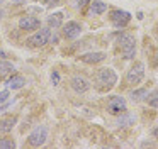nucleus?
<instances>
[{"label":"nucleus","instance_id":"1","mask_svg":"<svg viewBox=\"0 0 158 149\" xmlns=\"http://www.w3.org/2000/svg\"><path fill=\"white\" fill-rule=\"evenodd\" d=\"M117 83V74L112 68H102L95 74V87L102 91H107Z\"/></svg>","mask_w":158,"mask_h":149},{"label":"nucleus","instance_id":"2","mask_svg":"<svg viewBox=\"0 0 158 149\" xmlns=\"http://www.w3.org/2000/svg\"><path fill=\"white\" fill-rule=\"evenodd\" d=\"M117 42L121 46V51H123V56L126 59H133L134 54H136V44H134V37L127 32H123L119 37H117Z\"/></svg>","mask_w":158,"mask_h":149},{"label":"nucleus","instance_id":"3","mask_svg":"<svg viewBox=\"0 0 158 149\" xmlns=\"http://www.w3.org/2000/svg\"><path fill=\"white\" fill-rule=\"evenodd\" d=\"M143 78H144V64L141 63V61H138V63H134L133 66L127 70L126 81L129 85H139L141 81H143Z\"/></svg>","mask_w":158,"mask_h":149},{"label":"nucleus","instance_id":"4","mask_svg":"<svg viewBox=\"0 0 158 149\" xmlns=\"http://www.w3.org/2000/svg\"><path fill=\"white\" fill-rule=\"evenodd\" d=\"M49 39H51V27H48V29H39L36 34H32L31 37L27 39L29 46L32 47H41L44 46L46 42H49Z\"/></svg>","mask_w":158,"mask_h":149},{"label":"nucleus","instance_id":"5","mask_svg":"<svg viewBox=\"0 0 158 149\" xmlns=\"http://www.w3.org/2000/svg\"><path fill=\"white\" fill-rule=\"evenodd\" d=\"M46 137H48V129L44 127V125H39V127H36L34 131L29 134L27 141L31 146H34V147H39V146H43L46 142Z\"/></svg>","mask_w":158,"mask_h":149},{"label":"nucleus","instance_id":"6","mask_svg":"<svg viewBox=\"0 0 158 149\" xmlns=\"http://www.w3.org/2000/svg\"><path fill=\"white\" fill-rule=\"evenodd\" d=\"M107 110H109V114H112V115L123 114V112L127 110L126 100H124L123 97H119V95H116V97H110L109 102H107Z\"/></svg>","mask_w":158,"mask_h":149},{"label":"nucleus","instance_id":"7","mask_svg":"<svg viewBox=\"0 0 158 149\" xmlns=\"http://www.w3.org/2000/svg\"><path fill=\"white\" fill-rule=\"evenodd\" d=\"M131 20V14L126 12V10H112L110 12V22H112L114 27L117 29H123L129 24Z\"/></svg>","mask_w":158,"mask_h":149},{"label":"nucleus","instance_id":"8","mask_svg":"<svg viewBox=\"0 0 158 149\" xmlns=\"http://www.w3.org/2000/svg\"><path fill=\"white\" fill-rule=\"evenodd\" d=\"M80 32H82V26L78 22H75V20H70V22H66L63 26V36L66 39H77L80 36Z\"/></svg>","mask_w":158,"mask_h":149},{"label":"nucleus","instance_id":"9","mask_svg":"<svg viewBox=\"0 0 158 149\" xmlns=\"http://www.w3.org/2000/svg\"><path fill=\"white\" fill-rule=\"evenodd\" d=\"M80 59L87 64H95V63H100V61L106 59V53H100V51H95V53H85L80 56Z\"/></svg>","mask_w":158,"mask_h":149},{"label":"nucleus","instance_id":"10","mask_svg":"<svg viewBox=\"0 0 158 149\" xmlns=\"http://www.w3.org/2000/svg\"><path fill=\"white\" fill-rule=\"evenodd\" d=\"M72 88L77 91V93H85V91L90 88V83L83 76H73L72 78Z\"/></svg>","mask_w":158,"mask_h":149},{"label":"nucleus","instance_id":"11","mask_svg":"<svg viewBox=\"0 0 158 149\" xmlns=\"http://www.w3.org/2000/svg\"><path fill=\"white\" fill-rule=\"evenodd\" d=\"M19 27L22 30H36L39 29V19H36V17H22L19 20Z\"/></svg>","mask_w":158,"mask_h":149},{"label":"nucleus","instance_id":"12","mask_svg":"<svg viewBox=\"0 0 158 149\" xmlns=\"http://www.w3.org/2000/svg\"><path fill=\"white\" fill-rule=\"evenodd\" d=\"M24 85H26V78L21 76V74H14L12 78L7 80V87L10 88V90H19V88H22Z\"/></svg>","mask_w":158,"mask_h":149},{"label":"nucleus","instance_id":"13","mask_svg":"<svg viewBox=\"0 0 158 149\" xmlns=\"http://www.w3.org/2000/svg\"><path fill=\"white\" fill-rule=\"evenodd\" d=\"M15 122H17V119L15 117H4L0 119V132H10L12 129H14Z\"/></svg>","mask_w":158,"mask_h":149},{"label":"nucleus","instance_id":"14","mask_svg":"<svg viewBox=\"0 0 158 149\" xmlns=\"http://www.w3.org/2000/svg\"><path fill=\"white\" fill-rule=\"evenodd\" d=\"M134 122H136V117L131 112H123V115L117 119V125L119 127H127V125L134 124Z\"/></svg>","mask_w":158,"mask_h":149},{"label":"nucleus","instance_id":"15","mask_svg":"<svg viewBox=\"0 0 158 149\" xmlns=\"http://www.w3.org/2000/svg\"><path fill=\"white\" fill-rule=\"evenodd\" d=\"M107 10V3L106 2H100V0H94L90 3V14L92 15H100Z\"/></svg>","mask_w":158,"mask_h":149},{"label":"nucleus","instance_id":"16","mask_svg":"<svg viewBox=\"0 0 158 149\" xmlns=\"http://www.w3.org/2000/svg\"><path fill=\"white\" fill-rule=\"evenodd\" d=\"M63 24V14L61 12H55L51 14V15H48V26L51 27V29H56V27H60Z\"/></svg>","mask_w":158,"mask_h":149},{"label":"nucleus","instance_id":"17","mask_svg":"<svg viewBox=\"0 0 158 149\" xmlns=\"http://www.w3.org/2000/svg\"><path fill=\"white\" fill-rule=\"evenodd\" d=\"M14 70L15 68L12 63H9V61H0V76H7V74H10Z\"/></svg>","mask_w":158,"mask_h":149},{"label":"nucleus","instance_id":"18","mask_svg":"<svg viewBox=\"0 0 158 149\" xmlns=\"http://www.w3.org/2000/svg\"><path fill=\"white\" fill-rule=\"evenodd\" d=\"M148 95L150 93H148L146 88H139V90L131 93V98H133V102H141V100H144V98H148Z\"/></svg>","mask_w":158,"mask_h":149},{"label":"nucleus","instance_id":"19","mask_svg":"<svg viewBox=\"0 0 158 149\" xmlns=\"http://www.w3.org/2000/svg\"><path fill=\"white\" fill-rule=\"evenodd\" d=\"M148 103H150V107L158 108V88H156L155 91H151L150 95H148Z\"/></svg>","mask_w":158,"mask_h":149},{"label":"nucleus","instance_id":"20","mask_svg":"<svg viewBox=\"0 0 158 149\" xmlns=\"http://www.w3.org/2000/svg\"><path fill=\"white\" fill-rule=\"evenodd\" d=\"M15 147V142L9 137H2L0 139V149H12Z\"/></svg>","mask_w":158,"mask_h":149},{"label":"nucleus","instance_id":"21","mask_svg":"<svg viewBox=\"0 0 158 149\" xmlns=\"http://www.w3.org/2000/svg\"><path fill=\"white\" fill-rule=\"evenodd\" d=\"M9 90H4V91H0V103H4V102L9 100Z\"/></svg>","mask_w":158,"mask_h":149},{"label":"nucleus","instance_id":"22","mask_svg":"<svg viewBox=\"0 0 158 149\" xmlns=\"http://www.w3.org/2000/svg\"><path fill=\"white\" fill-rule=\"evenodd\" d=\"M51 83L53 85H58L60 83V74L56 73V71H53V74H51Z\"/></svg>","mask_w":158,"mask_h":149},{"label":"nucleus","instance_id":"23","mask_svg":"<svg viewBox=\"0 0 158 149\" xmlns=\"http://www.w3.org/2000/svg\"><path fill=\"white\" fill-rule=\"evenodd\" d=\"M44 2H46V3H48V5H51V3H58V2H60V0H44Z\"/></svg>","mask_w":158,"mask_h":149},{"label":"nucleus","instance_id":"24","mask_svg":"<svg viewBox=\"0 0 158 149\" xmlns=\"http://www.w3.org/2000/svg\"><path fill=\"white\" fill-rule=\"evenodd\" d=\"M87 2H89V0H78V7H83Z\"/></svg>","mask_w":158,"mask_h":149},{"label":"nucleus","instance_id":"25","mask_svg":"<svg viewBox=\"0 0 158 149\" xmlns=\"http://www.w3.org/2000/svg\"><path fill=\"white\" fill-rule=\"evenodd\" d=\"M153 135H155V137H158V127H156V129H155V131H153Z\"/></svg>","mask_w":158,"mask_h":149},{"label":"nucleus","instance_id":"26","mask_svg":"<svg viewBox=\"0 0 158 149\" xmlns=\"http://www.w3.org/2000/svg\"><path fill=\"white\" fill-rule=\"evenodd\" d=\"M0 58H2V59H4V58H5V53H4V51H2V49H0Z\"/></svg>","mask_w":158,"mask_h":149},{"label":"nucleus","instance_id":"27","mask_svg":"<svg viewBox=\"0 0 158 149\" xmlns=\"http://www.w3.org/2000/svg\"><path fill=\"white\" fill-rule=\"evenodd\" d=\"M2 2H5V0H0V3H2Z\"/></svg>","mask_w":158,"mask_h":149}]
</instances>
